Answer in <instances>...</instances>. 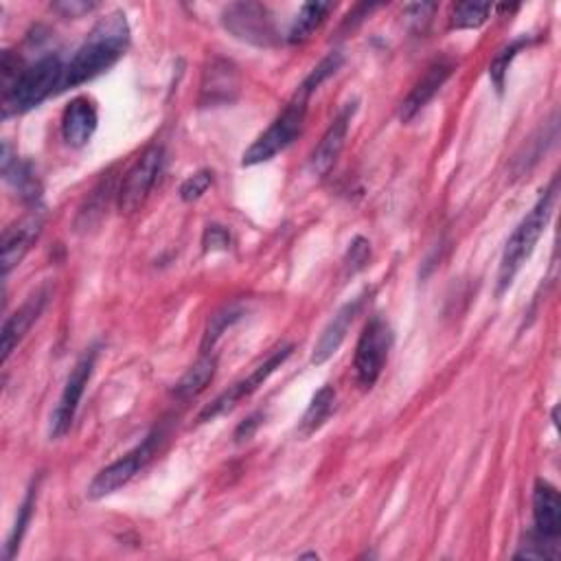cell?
Segmentation results:
<instances>
[{
    "mask_svg": "<svg viewBox=\"0 0 561 561\" xmlns=\"http://www.w3.org/2000/svg\"><path fill=\"white\" fill-rule=\"evenodd\" d=\"M259 419H262V415H253L251 419H246V421L238 428L235 438H238V441H246V438H251V436L255 434V430L259 428V423H262Z\"/></svg>",
    "mask_w": 561,
    "mask_h": 561,
    "instance_id": "obj_31",
    "label": "cell"
},
{
    "mask_svg": "<svg viewBox=\"0 0 561 561\" xmlns=\"http://www.w3.org/2000/svg\"><path fill=\"white\" fill-rule=\"evenodd\" d=\"M391 347H393V331L388 322L382 316H373L360 333V341L356 347V360H354L356 380L365 391L373 388L375 382L380 380L384 365L388 360Z\"/></svg>",
    "mask_w": 561,
    "mask_h": 561,
    "instance_id": "obj_5",
    "label": "cell"
},
{
    "mask_svg": "<svg viewBox=\"0 0 561 561\" xmlns=\"http://www.w3.org/2000/svg\"><path fill=\"white\" fill-rule=\"evenodd\" d=\"M51 290L49 288H40L36 294H31L21 309H16L5 327H3V343H0V349H3V365L10 360V356L14 354V349L23 343L25 335L29 333V329L34 327V322L42 316L47 303H49Z\"/></svg>",
    "mask_w": 561,
    "mask_h": 561,
    "instance_id": "obj_15",
    "label": "cell"
},
{
    "mask_svg": "<svg viewBox=\"0 0 561 561\" xmlns=\"http://www.w3.org/2000/svg\"><path fill=\"white\" fill-rule=\"evenodd\" d=\"M97 5H92V3H58L55 5V10L58 12H64L66 16H71V18H77V16H81V14H86V12H92Z\"/></svg>",
    "mask_w": 561,
    "mask_h": 561,
    "instance_id": "obj_30",
    "label": "cell"
},
{
    "mask_svg": "<svg viewBox=\"0 0 561 561\" xmlns=\"http://www.w3.org/2000/svg\"><path fill=\"white\" fill-rule=\"evenodd\" d=\"M94 365H97V347L88 349L77 360V365L73 367L71 375L64 384V391L60 395V401L51 412V430H49L51 438H62L71 430V425L75 421V415H77V408L81 404V397L86 393V386L92 378Z\"/></svg>",
    "mask_w": 561,
    "mask_h": 561,
    "instance_id": "obj_8",
    "label": "cell"
},
{
    "mask_svg": "<svg viewBox=\"0 0 561 561\" xmlns=\"http://www.w3.org/2000/svg\"><path fill=\"white\" fill-rule=\"evenodd\" d=\"M44 227V217L40 213L25 215L3 233V272L5 277L21 266L31 246L38 242Z\"/></svg>",
    "mask_w": 561,
    "mask_h": 561,
    "instance_id": "obj_14",
    "label": "cell"
},
{
    "mask_svg": "<svg viewBox=\"0 0 561 561\" xmlns=\"http://www.w3.org/2000/svg\"><path fill=\"white\" fill-rule=\"evenodd\" d=\"M211 184H213V171H206V169L195 171L193 176H189V178L182 182V187H180V197H182L184 202H195V200H200V197L208 191Z\"/></svg>",
    "mask_w": 561,
    "mask_h": 561,
    "instance_id": "obj_27",
    "label": "cell"
},
{
    "mask_svg": "<svg viewBox=\"0 0 561 561\" xmlns=\"http://www.w3.org/2000/svg\"><path fill=\"white\" fill-rule=\"evenodd\" d=\"M163 156H165L163 148L154 145L124 176L122 187L117 191V202L122 213H135L145 202V197L150 195V191L154 189L161 176L163 161H165Z\"/></svg>",
    "mask_w": 561,
    "mask_h": 561,
    "instance_id": "obj_9",
    "label": "cell"
},
{
    "mask_svg": "<svg viewBox=\"0 0 561 561\" xmlns=\"http://www.w3.org/2000/svg\"><path fill=\"white\" fill-rule=\"evenodd\" d=\"M557 200V178L550 182V187L539 195V200L533 204V208L524 215V219L518 224L515 231L511 233L502 259H500V272H498V294L507 292L526 264V259L533 255L539 238L544 235L548 221L552 217Z\"/></svg>",
    "mask_w": 561,
    "mask_h": 561,
    "instance_id": "obj_2",
    "label": "cell"
},
{
    "mask_svg": "<svg viewBox=\"0 0 561 561\" xmlns=\"http://www.w3.org/2000/svg\"><path fill=\"white\" fill-rule=\"evenodd\" d=\"M343 62H345L343 53H339V51L329 53V55L309 73V77H307L301 86H303L305 90H309V92L318 90V86H320L322 81H327L331 75H335V71H339V68L343 66Z\"/></svg>",
    "mask_w": 561,
    "mask_h": 561,
    "instance_id": "obj_26",
    "label": "cell"
},
{
    "mask_svg": "<svg viewBox=\"0 0 561 561\" xmlns=\"http://www.w3.org/2000/svg\"><path fill=\"white\" fill-rule=\"evenodd\" d=\"M202 244H204V251H206V253L229 251V246H231V235H229V231L224 229V227H217V224H213V227L206 229Z\"/></svg>",
    "mask_w": 561,
    "mask_h": 561,
    "instance_id": "obj_29",
    "label": "cell"
},
{
    "mask_svg": "<svg viewBox=\"0 0 561 561\" xmlns=\"http://www.w3.org/2000/svg\"><path fill=\"white\" fill-rule=\"evenodd\" d=\"M130 47V25L126 14L115 12L101 18L86 42L77 49L73 60L64 66V77L60 90L75 88L94 79L97 75L105 73L115 66Z\"/></svg>",
    "mask_w": 561,
    "mask_h": 561,
    "instance_id": "obj_1",
    "label": "cell"
},
{
    "mask_svg": "<svg viewBox=\"0 0 561 561\" xmlns=\"http://www.w3.org/2000/svg\"><path fill=\"white\" fill-rule=\"evenodd\" d=\"M455 71H457V64L450 58H441V60L432 62L425 68L423 77L412 86L410 94L404 99L401 112H399L401 122L404 124L412 122L419 112L434 99V94L445 86V81L455 75Z\"/></svg>",
    "mask_w": 561,
    "mask_h": 561,
    "instance_id": "obj_12",
    "label": "cell"
},
{
    "mask_svg": "<svg viewBox=\"0 0 561 561\" xmlns=\"http://www.w3.org/2000/svg\"><path fill=\"white\" fill-rule=\"evenodd\" d=\"M333 408H335V391H333V386L324 384L311 397V401H309V406H307V410H305V415L301 419V434L309 436L316 430H320L327 423V419L331 417Z\"/></svg>",
    "mask_w": 561,
    "mask_h": 561,
    "instance_id": "obj_20",
    "label": "cell"
},
{
    "mask_svg": "<svg viewBox=\"0 0 561 561\" xmlns=\"http://www.w3.org/2000/svg\"><path fill=\"white\" fill-rule=\"evenodd\" d=\"M221 25L231 36L255 47H272L279 40L272 14L259 3H233L221 14Z\"/></svg>",
    "mask_w": 561,
    "mask_h": 561,
    "instance_id": "obj_7",
    "label": "cell"
},
{
    "mask_svg": "<svg viewBox=\"0 0 561 561\" xmlns=\"http://www.w3.org/2000/svg\"><path fill=\"white\" fill-rule=\"evenodd\" d=\"M311 92L305 90L303 86H298L296 94L292 97V101L285 105V110L281 115L270 124V128L244 152L242 156V165L244 167H253V165H262L272 161L277 154H281L283 150H288L296 137L301 135L303 126H305V117H307V103H309Z\"/></svg>",
    "mask_w": 561,
    "mask_h": 561,
    "instance_id": "obj_4",
    "label": "cell"
},
{
    "mask_svg": "<svg viewBox=\"0 0 561 561\" xmlns=\"http://www.w3.org/2000/svg\"><path fill=\"white\" fill-rule=\"evenodd\" d=\"M292 345H288V347H281V349H277L264 365H259L246 380H242V382H238L235 386H231L229 391H224L211 406H206L204 410H202V415H200V421H211V419H215V417H219V415H224V412H229V410H233L242 399H246V397H251L253 393H257L266 382H268V378L277 371V369H281V365L292 356Z\"/></svg>",
    "mask_w": 561,
    "mask_h": 561,
    "instance_id": "obj_10",
    "label": "cell"
},
{
    "mask_svg": "<svg viewBox=\"0 0 561 561\" xmlns=\"http://www.w3.org/2000/svg\"><path fill=\"white\" fill-rule=\"evenodd\" d=\"M526 42H528V40L520 38V40L507 44L505 49H500V51L494 55V60H492V64H489V77H492V81H494V86H496V90H498L500 94H502V90H505V79H507L509 66H511V62L515 60V55L520 53V49H522Z\"/></svg>",
    "mask_w": 561,
    "mask_h": 561,
    "instance_id": "obj_25",
    "label": "cell"
},
{
    "mask_svg": "<svg viewBox=\"0 0 561 561\" xmlns=\"http://www.w3.org/2000/svg\"><path fill=\"white\" fill-rule=\"evenodd\" d=\"M158 441H161V432L154 430L139 447H135L132 452H128L119 461H115L112 466H107L105 470H101L92 479V483L86 492L88 498L90 500H101L105 496H112L115 492H119L122 487H126L145 468V463L154 457Z\"/></svg>",
    "mask_w": 561,
    "mask_h": 561,
    "instance_id": "obj_6",
    "label": "cell"
},
{
    "mask_svg": "<svg viewBox=\"0 0 561 561\" xmlns=\"http://www.w3.org/2000/svg\"><path fill=\"white\" fill-rule=\"evenodd\" d=\"M533 520H535V531L539 537L559 541L561 535V498L559 492L546 483L537 481L535 492H533Z\"/></svg>",
    "mask_w": 561,
    "mask_h": 561,
    "instance_id": "obj_18",
    "label": "cell"
},
{
    "mask_svg": "<svg viewBox=\"0 0 561 561\" xmlns=\"http://www.w3.org/2000/svg\"><path fill=\"white\" fill-rule=\"evenodd\" d=\"M38 489H40V483L34 481V485L29 487V492H27V496H25L21 509H18V515H16L12 535H10L8 544H5V559H8V561H12V559L16 557V552H18V548H21V541H23V537H25V533H27V526H29V522H31V518H34L36 500H38Z\"/></svg>",
    "mask_w": 561,
    "mask_h": 561,
    "instance_id": "obj_22",
    "label": "cell"
},
{
    "mask_svg": "<svg viewBox=\"0 0 561 561\" xmlns=\"http://www.w3.org/2000/svg\"><path fill=\"white\" fill-rule=\"evenodd\" d=\"M333 10L331 3H307L303 5V10L298 12L290 34H288V40L290 44H301L305 42L327 18V14Z\"/></svg>",
    "mask_w": 561,
    "mask_h": 561,
    "instance_id": "obj_21",
    "label": "cell"
},
{
    "mask_svg": "<svg viewBox=\"0 0 561 561\" xmlns=\"http://www.w3.org/2000/svg\"><path fill=\"white\" fill-rule=\"evenodd\" d=\"M371 259V244L369 240L365 238H356L352 244H349V253H347V259H345V266H347V272L356 275L360 270L367 268Z\"/></svg>",
    "mask_w": 561,
    "mask_h": 561,
    "instance_id": "obj_28",
    "label": "cell"
},
{
    "mask_svg": "<svg viewBox=\"0 0 561 561\" xmlns=\"http://www.w3.org/2000/svg\"><path fill=\"white\" fill-rule=\"evenodd\" d=\"M217 371V358L211 354H204L184 375L182 380L176 384L174 395L178 399H193L197 397L215 378Z\"/></svg>",
    "mask_w": 561,
    "mask_h": 561,
    "instance_id": "obj_19",
    "label": "cell"
},
{
    "mask_svg": "<svg viewBox=\"0 0 561 561\" xmlns=\"http://www.w3.org/2000/svg\"><path fill=\"white\" fill-rule=\"evenodd\" d=\"M354 115H356V103H347L343 107L341 115L331 122V126L327 128L322 141L314 150V154H311V171L318 178L327 176L331 171V167L335 165V161H339V156H341V152L345 148V141H347Z\"/></svg>",
    "mask_w": 561,
    "mask_h": 561,
    "instance_id": "obj_13",
    "label": "cell"
},
{
    "mask_svg": "<svg viewBox=\"0 0 561 561\" xmlns=\"http://www.w3.org/2000/svg\"><path fill=\"white\" fill-rule=\"evenodd\" d=\"M62 77H64V64L55 53L40 58L31 66H25L18 79L3 94L5 117L23 115V112L38 107L47 97L60 90Z\"/></svg>",
    "mask_w": 561,
    "mask_h": 561,
    "instance_id": "obj_3",
    "label": "cell"
},
{
    "mask_svg": "<svg viewBox=\"0 0 561 561\" xmlns=\"http://www.w3.org/2000/svg\"><path fill=\"white\" fill-rule=\"evenodd\" d=\"M492 14V5L481 3H459L452 12L450 27L452 29H479L487 23Z\"/></svg>",
    "mask_w": 561,
    "mask_h": 561,
    "instance_id": "obj_24",
    "label": "cell"
},
{
    "mask_svg": "<svg viewBox=\"0 0 561 561\" xmlns=\"http://www.w3.org/2000/svg\"><path fill=\"white\" fill-rule=\"evenodd\" d=\"M367 294H360L356 298H352L349 303H345L339 311H335V316L329 320V324L322 329L318 343L314 345V354H311V365L320 367L324 365L327 360H331L335 354H339V349L343 347V343L347 341V333L352 329V324L356 322L358 314L362 311L365 307V301H367Z\"/></svg>",
    "mask_w": 561,
    "mask_h": 561,
    "instance_id": "obj_11",
    "label": "cell"
},
{
    "mask_svg": "<svg viewBox=\"0 0 561 561\" xmlns=\"http://www.w3.org/2000/svg\"><path fill=\"white\" fill-rule=\"evenodd\" d=\"M97 124H99V117H97L94 103L86 97L73 99L62 115V137L66 145L75 150L88 145L97 132Z\"/></svg>",
    "mask_w": 561,
    "mask_h": 561,
    "instance_id": "obj_17",
    "label": "cell"
},
{
    "mask_svg": "<svg viewBox=\"0 0 561 561\" xmlns=\"http://www.w3.org/2000/svg\"><path fill=\"white\" fill-rule=\"evenodd\" d=\"M242 307L238 305H227L221 307L219 311H215L208 320V327H206V333H204V343H202V354H211L215 343L221 339V333L227 331L231 324H235L240 318H242Z\"/></svg>",
    "mask_w": 561,
    "mask_h": 561,
    "instance_id": "obj_23",
    "label": "cell"
},
{
    "mask_svg": "<svg viewBox=\"0 0 561 561\" xmlns=\"http://www.w3.org/2000/svg\"><path fill=\"white\" fill-rule=\"evenodd\" d=\"M240 90V75L233 62L229 60H213L202 79L200 103L202 105H221L235 101Z\"/></svg>",
    "mask_w": 561,
    "mask_h": 561,
    "instance_id": "obj_16",
    "label": "cell"
}]
</instances>
